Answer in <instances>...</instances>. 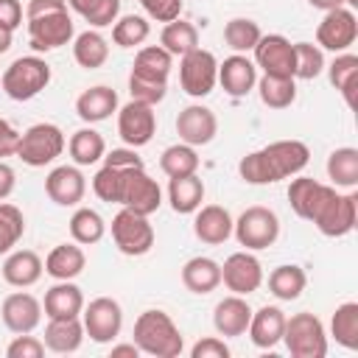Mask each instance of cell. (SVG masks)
Instances as JSON below:
<instances>
[{
	"instance_id": "cell-1",
	"label": "cell",
	"mask_w": 358,
	"mask_h": 358,
	"mask_svg": "<svg viewBox=\"0 0 358 358\" xmlns=\"http://www.w3.org/2000/svg\"><path fill=\"white\" fill-rule=\"evenodd\" d=\"M92 193L140 215H151L162 204V190L137 157V148H112L103 154V165L92 176Z\"/></svg>"
},
{
	"instance_id": "cell-2",
	"label": "cell",
	"mask_w": 358,
	"mask_h": 358,
	"mask_svg": "<svg viewBox=\"0 0 358 358\" xmlns=\"http://www.w3.org/2000/svg\"><path fill=\"white\" fill-rule=\"evenodd\" d=\"M310 159V148L302 140H274L238 162V173L246 185H274L302 173Z\"/></svg>"
},
{
	"instance_id": "cell-3",
	"label": "cell",
	"mask_w": 358,
	"mask_h": 358,
	"mask_svg": "<svg viewBox=\"0 0 358 358\" xmlns=\"http://www.w3.org/2000/svg\"><path fill=\"white\" fill-rule=\"evenodd\" d=\"M173 67V56L162 45H143L134 53V64L129 73V95L131 101H143L157 106L168 95V76Z\"/></svg>"
},
{
	"instance_id": "cell-4",
	"label": "cell",
	"mask_w": 358,
	"mask_h": 358,
	"mask_svg": "<svg viewBox=\"0 0 358 358\" xmlns=\"http://www.w3.org/2000/svg\"><path fill=\"white\" fill-rule=\"evenodd\" d=\"M131 341L137 344V350L143 355H154V358H176L185 350V338L182 330L176 327V322L159 310V308H148L137 316L134 330H131Z\"/></svg>"
},
{
	"instance_id": "cell-5",
	"label": "cell",
	"mask_w": 358,
	"mask_h": 358,
	"mask_svg": "<svg viewBox=\"0 0 358 358\" xmlns=\"http://www.w3.org/2000/svg\"><path fill=\"white\" fill-rule=\"evenodd\" d=\"M48 84H50V64L42 56H20L0 76V90L11 101H31Z\"/></svg>"
},
{
	"instance_id": "cell-6",
	"label": "cell",
	"mask_w": 358,
	"mask_h": 358,
	"mask_svg": "<svg viewBox=\"0 0 358 358\" xmlns=\"http://www.w3.org/2000/svg\"><path fill=\"white\" fill-rule=\"evenodd\" d=\"M282 344L294 358H324L327 355V333L316 313H294L285 319Z\"/></svg>"
},
{
	"instance_id": "cell-7",
	"label": "cell",
	"mask_w": 358,
	"mask_h": 358,
	"mask_svg": "<svg viewBox=\"0 0 358 358\" xmlns=\"http://www.w3.org/2000/svg\"><path fill=\"white\" fill-rule=\"evenodd\" d=\"M64 131L56 123H34L20 134L17 157L31 168H45L64 154Z\"/></svg>"
},
{
	"instance_id": "cell-8",
	"label": "cell",
	"mask_w": 358,
	"mask_h": 358,
	"mask_svg": "<svg viewBox=\"0 0 358 358\" xmlns=\"http://www.w3.org/2000/svg\"><path fill=\"white\" fill-rule=\"evenodd\" d=\"M232 235L235 241L249 249V252H260V249H268L277 243L280 238V218L274 210L263 207V204H255V207H246L238 221L232 224Z\"/></svg>"
},
{
	"instance_id": "cell-9",
	"label": "cell",
	"mask_w": 358,
	"mask_h": 358,
	"mask_svg": "<svg viewBox=\"0 0 358 358\" xmlns=\"http://www.w3.org/2000/svg\"><path fill=\"white\" fill-rule=\"evenodd\" d=\"M355 221H358V196L352 190L338 193V187H333V193L322 201L310 224L324 238H344L355 229Z\"/></svg>"
},
{
	"instance_id": "cell-10",
	"label": "cell",
	"mask_w": 358,
	"mask_h": 358,
	"mask_svg": "<svg viewBox=\"0 0 358 358\" xmlns=\"http://www.w3.org/2000/svg\"><path fill=\"white\" fill-rule=\"evenodd\" d=\"M218 84V59L213 50L201 45L185 56H179V87L190 98H207Z\"/></svg>"
},
{
	"instance_id": "cell-11",
	"label": "cell",
	"mask_w": 358,
	"mask_h": 358,
	"mask_svg": "<svg viewBox=\"0 0 358 358\" xmlns=\"http://www.w3.org/2000/svg\"><path fill=\"white\" fill-rule=\"evenodd\" d=\"M112 241L126 257H143L154 246V227L148 215H140L129 207H123L112 218Z\"/></svg>"
},
{
	"instance_id": "cell-12",
	"label": "cell",
	"mask_w": 358,
	"mask_h": 358,
	"mask_svg": "<svg viewBox=\"0 0 358 358\" xmlns=\"http://www.w3.org/2000/svg\"><path fill=\"white\" fill-rule=\"evenodd\" d=\"M81 324H84V336H90V341L109 344L123 330V308L112 296H95V299H90V305H84Z\"/></svg>"
},
{
	"instance_id": "cell-13",
	"label": "cell",
	"mask_w": 358,
	"mask_h": 358,
	"mask_svg": "<svg viewBox=\"0 0 358 358\" xmlns=\"http://www.w3.org/2000/svg\"><path fill=\"white\" fill-rule=\"evenodd\" d=\"M76 36V25L67 8L50 11V14H39L28 20V42L36 53H48L56 48L70 45Z\"/></svg>"
},
{
	"instance_id": "cell-14",
	"label": "cell",
	"mask_w": 358,
	"mask_h": 358,
	"mask_svg": "<svg viewBox=\"0 0 358 358\" xmlns=\"http://www.w3.org/2000/svg\"><path fill=\"white\" fill-rule=\"evenodd\" d=\"M358 39V17L352 8L338 6L324 11L322 22L316 25V45L322 50H333V53H344L355 45Z\"/></svg>"
},
{
	"instance_id": "cell-15",
	"label": "cell",
	"mask_w": 358,
	"mask_h": 358,
	"mask_svg": "<svg viewBox=\"0 0 358 358\" xmlns=\"http://www.w3.org/2000/svg\"><path fill=\"white\" fill-rule=\"evenodd\" d=\"M157 131V115L154 106L143 101H129L117 106V134L129 148H143L151 143Z\"/></svg>"
},
{
	"instance_id": "cell-16",
	"label": "cell",
	"mask_w": 358,
	"mask_h": 358,
	"mask_svg": "<svg viewBox=\"0 0 358 358\" xmlns=\"http://www.w3.org/2000/svg\"><path fill=\"white\" fill-rule=\"evenodd\" d=\"M221 282L238 294V296H249L263 285V266L260 260L243 249V252H232L224 263H221Z\"/></svg>"
},
{
	"instance_id": "cell-17",
	"label": "cell",
	"mask_w": 358,
	"mask_h": 358,
	"mask_svg": "<svg viewBox=\"0 0 358 358\" xmlns=\"http://www.w3.org/2000/svg\"><path fill=\"white\" fill-rule=\"evenodd\" d=\"M255 67H260L266 76H288L294 78V45L282 34H266L252 48Z\"/></svg>"
},
{
	"instance_id": "cell-18",
	"label": "cell",
	"mask_w": 358,
	"mask_h": 358,
	"mask_svg": "<svg viewBox=\"0 0 358 358\" xmlns=\"http://www.w3.org/2000/svg\"><path fill=\"white\" fill-rule=\"evenodd\" d=\"M176 134H179V143H187L193 148L207 145L218 134V117H215V112L210 106L190 103L176 117Z\"/></svg>"
},
{
	"instance_id": "cell-19",
	"label": "cell",
	"mask_w": 358,
	"mask_h": 358,
	"mask_svg": "<svg viewBox=\"0 0 358 358\" xmlns=\"http://www.w3.org/2000/svg\"><path fill=\"white\" fill-rule=\"evenodd\" d=\"M45 193L59 207H76L84 201L87 179H84L78 165H56L45 176Z\"/></svg>"
},
{
	"instance_id": "cell-20",
	"label": "cell",
	"mask_w": 358,
	"mask_h": 358,
	"mask_svg": "<svg viewBox=\"0 0 358 358\" xmlns=\"http://www.w3.org/2000/svg\"><path fill=\"white\" fill-rule=\"evenodd\" d=\"M0 319L14 336L17 333H34L42 322V302L28 291H14L3 299Z\"/></svg>"
},
{
	"instance_id": "cell-21",
	"label": "cell",
	"mask_w": 358,
	"mask_h": 358,
	"mask_svg": "<svg viewBox=\"0 0 358 358\" xmlns=\"http://www.w3.org/2000/svg\"><path fill=\"white\" fill-rule=\"evenodd\" d=\"M218 84L229 98H243L257 84V67L246 53H232L218 62Z\"/></svg>"
},
{
	"instance_id": "cell-22",
	"label": "cell",
	"mask_w": 358,
	"mask_h": 358,
	"mask_svg": "<svg viewBox=\"0 0 358 358\" xmlns=\"http://www.w3.org/2000/svg\"><path fill=\"white\" fill-rule=\"evenodd\" d=\"M232 215L221 204H201L193 218V235L207 246H221L232 238Z\"/></svg>"
},
{
	"instance_id": "cell-23",
	"label": "cell",
	"mask_w": 358,
	"mask_h": 358,
	"mask_svg": "<svg viewBox=\"0 0 358 358\" xmlns=\"http://www.w3.org/2000/svg\"><path fill=\"white\" fill-rule=\"evenodd\" d=\"M330 193H333V185H324L313 176H299L296 173V179H291V185H288V204L299 218L313 221L316 210L322 207V201Z\"/></svg>"
},
{
	"instance_id": "cell-24",
	"label": "cell",
	"mask_w": 358,
	"mask_h": 358,
	"mask_svg": "<svg viewBox=\"0 0 358 358\" xmlns=\"http://www.w3.org/2000/svg\"><path fill=\"white\" fill-rule=\"evenodd\" d=\"M285 319H288V316H285L282 308H277V305H263V308L252 310V319H249V327H246L252 344H255L257 350H271V347H277V344L282 341Z\"/></svg>"
},
{
	"instance_id": "cell-25",
	"label": "cell",
	"mask_w": 358,
	"mask_h": 358,
	"mask_svg": "<svg viewBox=\"0 0 358 358\" xmlns=\"http://www.w3.org/2000/svg\"><path fill=\"white\" fill-rule=\"evenodd\" d=\"M3 280L11 285V288H31L42 280L45 274V263L36 252L31 249H17V252H8V257L3 260V268H0Z\"/></svg>"
},
{
	"instance_id": "cell-26",
	"label": "cell",
	"mask_w": 358,
	"mask_h": 358,
	"mask_svg": "<svg viewBox=\"0 0 358 358\" xmlns=\"http://www.w3.org/2000/svg\"><path fill=\"white\" fill-rule=\"evenodd\" d=\"M42 310L48 319H73L81 316L84 310V294L73 280H56V285H50L45 291L42 299Z\"/></svg>"
},
{
	"instance_id": "cell-27",
	"label": "cell",
	"mask_w": 358,
	"mask_h": 358,
	"mask_svg": "<svg viewBox=\"0 0 358 358\" xmlns=\"http://www.w3.org/2000/svg\"><path fill=\"white\" fill-rule=\"evenodd\" d=\"M249 319H252V308L243 296L232 294V296H224L215 310H213V327L218 336L224 338H235V336H243L246 327H249Z\"/></svg>"
},
{
	"instance_id": "cell-28",
	"label": "cell",
	"mask_w": 358,
	"mask_h": 358,
	"mask_svg": "<svg viewBox=\"0 0 358 358\" xmlns=\"http://www.w3.org/2000/svg\"><path fill=\"white\" fill-rule=\"evenodd\" d=\"M117 92L106 84H95L90 90H84L78 98H76V115L84 120V123H101L106 117H112L117 112Z\"/></svg>"
},
{
	"instance_id": "cell-29",
	"label": "cell",
	"mask_w": 358,
	"mask_h": 358,
	"mask_svg": "<svg viewBox=\"0 0 358 358\" xmlns=\"http://www.w3.org/2000/svg\"><path fill=\"white\" fill-rule=\"evenodd\" d=\"M182 285L190 294H199V296L213 294L221 285V263L213 260V257H204V255L190 257L182 266Z\"/></svg>"
},
{
	"instance_id": "cell-30",
	"label": "cell",
	"mask_w": 358,
	"mask_h": 358,
	"mask_svg": "<svg viewBox=\"0 0 358 358\" xmlns=\"http://www.w3.org/2000/svg\"><path fill=\"white\" fill-rule=\"evenodd\" d=\"M45 350L56 352V355H70L81 347L84 341V324L81 316L73 319H48L45 324Z\"/></svg>"
},
{
	"instance_id": "cell-31",
	"label": "cell",
	"mask_w": 358,
	"mask_h": 358,
	"mask_svg": "<svg viewBox=\"0 0 358 358\" xmlns=\"http://www.w3.org/2000/svg\"><path fill=\"white\" fill-rule=\"evenodd\" d=\"M87 266V255L81 243H59L45 257V274L53 280H76Z\"/></svg>"
},
{
	"instance_id": "cell-32",
	"label": "cell",
	"mask_w": 358,
	"mask_h": 358,
	"mask_svg": "<svg viewBox=\"0 0 358 358\" xmlns=\"http://www.w3.org/2000/svg\"><path fill=\"white\" fill-rule=\"evenodd\" d=\"M73 59L84 70H98L109 59V42L98 28H87L73 36Z\"/></svg>"
},
{
	"instance_id": "cell-33",
	"label": "cell",
	"mask_w": 358,
	"mask_h": 358,
	"mask_svg": "<svg viewBox=\"0 0 358 358\" xmlns=\"http://www.w3.org/2000/svg\"><path fill=\"white\" fill-rule=\"evenodd\" d=\"M330 84L341 92L344 103L352 109L355 106V90H358V56L355 53H336L330 64H324Z\"/></svg>"
},
{
	"instance_id": "cell-34",
	"label": "cell",
	"mask_w": 358,
	"mask_h": 358,
	"mask_svg": "<svg viewBox=\"0 0 358 358\" xmlns=\"http://www.w3.org/2000/svg\"><path fill=\"white\" fill-rule=\"evenodd\" d=\"M168 201H171V210L179 215L196 213L204 201V182L196 173L168 179Z\"/></svg>"
},
{
	"instance_id": "cell-35",
	"label": "cell",
	"mask_w": 358,
	"mask_h": 358,
	"mask_svg": "<svg viewBox=\"0 0 358 358\" xmlns=\"http://www.w3.org/2000/svg\"><path fill=\"white\" fill-rule=\"evenodd\" d=\"M67 151H70V157H73V162H76L78 168L95 165V162H101L103 154H106V140H103L101 131H95L92 126H84V129H78V131L70 134Z\"/></svg>"
},
{
	"instance_id": "cell-36",
	"label": "cell",
	"mask_w": 358,
	"mask_h": 358,
	"mask_svg": "<svg viewBox=\"0 0 358 358\" xmlns=\"http://www.w3.org/2000/svg\"><path fill=\"white\" fill-rule=\"evenodd\" d=\"M327 179L333 182V187L355 190L358 187V148L341 145V148L330 151V157H327Z\"/></svg>"
},
{
	"instance_id": "cell-37",
	"label": "cell",
	"mask_w": 358,
	"mask_h": 358,
	"mask_svg": "<svg viewBox=\"0 0 358 358\" xmlns=\"http://www.w3.org/2000/svg\"><path fill=\"white\" fill-rule=\"evenodd\" d=\"M308 285V274L302 266H294V263H285V266H277L271 274H268V291L271 296H277L280 302H291V299H299L302 291Z\"/></svg>"
},
{
	"instance_id": "cell-38",
	"label": "cell",
	"mask_w": 358,
	"mask_h": 358,
	"mask_svg": "<svg viewBox=\"0 0 358 358\" xmlns=\"http://www.w3.org/2000/svg\"><path fill=\"white\" fill-rule=\"evenodd\" d=\"M257 95L268 109H288L296 101V78L288 76H260L257 78Z\"/></svg>"
},
{
	"instance_id": "cell-39",
	"label": "cell",
	"mask_w": 358,
	"mask_h": 358,
	"mask_svg": "<svg viewBox=\"0 0 358 358\" xmlns=\"http://www.w3.org/2000/svg\"><path fill=\"white\" fill-rule=\"evenodd\" d=\"M159 45H162L171 56H185V53H190V50L199 48V28H196L193 22L176 17V20L165 22V28H162V34H159Z\"/></svg>"
},
{
	"instance_id": "cell-40",
	"label": "cell",
	"mask_w": 358,
	"mask_h": 358,
	"mask_svg": "<svg viewBox=\"0 0 358 358\" xmlns=\"http://www.w3.org/2000/svg\"><path fill=\"white\" fill-rule=\"evenodd\" d=\"M106 235V221L92 207H78L70 215V238L81 246H92Z\"/></svg>"
},
{
	"instance_id": "cell-41",
	"label": "cell",
	"mask_w": 358,
	"mask_h": 358,
	"mask_svg": "<svg viewBox=\"0 0 358 358\" xmlns=\"http://www.w3.org/2000/svg\"><path fill=\"white\" fill-rule=\"evenodd\" d=\"M330 336L344 350H358V302H341L330 319Z\"/></svg>"
},
{
	"instance_id": "cell-42",
	"label": "cell",
	"mask_w": 358,
	"mask_h": 358,
	"mask_svg": "<svg viewBox=\"0 0 358 358\" xmlns=\"http://www.w3.org/2000/svg\"><path fill=\"white\" fill-rule=\"evenodd\" d=\"M159 168L168 179H176V176H190L199 171V154L193 145L187 143H173L162 151L159 157Z\"/></svg>"
},
{
	"instance_id": "cell-43",
	"label": "cell",
	"mask_w": 358,
	"mask_h": 358,
	"mask_svg": "<svg viewBox=\"0 0 358 358\" xmlns=\"http://www.w3.org/2000/svg\"><path fill=\"white\" fill-rule=\"evenodd\" d=\"M67 6L92 28H106L120 17V0H67Z\"/></svg>"
},
{
	"instance_id": "cell-44",
	"label": "cell",
	"mask_w": 358,
	"mask_h": 358,
	"mask_svg": "<svg viewBox=\"0 0 358 358\" xmlns=\"http://www.w3.org/2000/svg\"><path fill=\"white\" fill-rule=\"evenodd\" d=\"M148 34H151V25L140 14H126L112 22V42L117 48H143Z\"/></svg>"
},
{
	"instance_id": "cell-45",
	"label": "cell",
	"mask_w": 358,
	"mask_h": 358,
	"mask_svg": "<svg viewBox=\"0 0 358 358\" xmlns=\"http://www.w3.org/2000/svg\"><path fill=\"white\" fill-rule=\"evenodd\" d=\"M260 36H263L260 25H257L255 20H249V17H232V20L224 25V42H227V48H232L235 53H249V50L257 45Z\"/></svg>"
},
{
	"instance_id": "cell-46",
	"label": "cell",
	"mask_w": 358,
	"mask_h": 358,
	"mask_svg": "<svg viewBox=\"0 0 358 358\" xmlns=\"http://www.w3.org/2000/svg\"><path fill=\"white\" fill-rule=\"evenodd\" d=\"M324 73V50L313 42H294V78L313 81Z\"/></svg>"
},
{
	"instance_id": "cell-47",
	"label": "cell",
	"mask_w": 358,
	"mask_h": 358,
	"mask_svg": "<svg viewBox=\"0 0 358 358\" xmlns=\"http://www.w3.org/2000/svg\"><path fill=\"white\" fill-rule=\"evenodd\" d=\"M25 235V215L17 204L0 201V255H8Z\"/></svg>"
},
{
	"instance_id": "cell-48",
	"label": "cell",
	"mask_w": 358,
	"mask_h": 358,
	"mask_svg": "<svg viewBox=\"0 0 358 358\" xmlns=\"http://www.w3.org/2000/svg\"><path fill=\"white\" fill-rule=\"evenodd\" d=\"M42 355H45V341L31 333H17L6 347V358H42Z\"/></svg>"
},
{
	"instance_id": "cell-49",
	"label": "cell",
	"mask_w": 358,
	"mask_h": 358,
	"mask_svg": "<svg viewBox=\"0 0 358 358\" xmlns=\"http://www.w3.org/2000/svg\"><path fill=\"white\" fill-rule=\"evenodd\" d=\"M140 6L145 8V14L157 22H171L182 14V0H140Z\"/></svg>"
},
{
	"instance_id": "cell-50",
	"label": "cell",
	"mask_w": 358,
	"mask_h": 358,
	"mask_svg": "<svg viewBox=\"0 0 358 358\" xmlns=\"http://www.w3.org/2000/svg\"><path fill=\"white\" fill-rule=\"evenodd\" d=\"M190 358H229V347L218 336H204L190 347Z\"/></svg>"
},
{
	"instance_id": "cell-51",
	"label": "cell",
	"mask_w": 358,
	"mask_h": 358,
	"mask_svg": "<svg viewBox=\"0 0 358 358\" xmlns=\"http://www.w3.org/2000/svg\"><path fill=\"white\" fill-rule=\"evenodd\" d=\"M17 145H20V131L6 117H0V159L17 157Z\"/></svg>"
},
{
	"instance_id": "cell-52",
	"label": "cell",
	"mask_w": 358,
	"mask_h": 358,
	"mask_svg": "<svg viewBox=\"0 0 358 358\" xmlns=\"http://www.w3.org/2000/svg\"><path fill=\"white\" fill-rule=\"evenodd\" d=\"M0 25L20 28L22 25V3L20 0H0Z\"/></svg>"
},
{
	"instance_id": "cell-53",
	"label": "cell",
	"mask_w": 358,
	"mask_h": 358,
	"mask_svg": "<svg viewBox=\"0 0 358 358\" xmlns=\"http://www.w3.org/2000/svg\"><path fill=\"white\" fill-rule=\"evenodd\" d=\"M59 8H67V0H28L25 3V20L39 17V14H50Z\"/></svg>"
},
{
	"instance_id": "cell-54",
	"label": "cell",
	"mask_w": 358,
	"mask_h": 358,
	"mask_svg": "<svg viewBox=\"0 0 358 358\" xmlns=\"http://www.w3.org/2000/svg\"><path fill=\"white\" fill-rule=\"evenodd\" d=\"M14 187H17V173H14V168L0 159V201H6V199L14 193Z\"/></svg>"
},
{
	"instance_id": "cell-55",
	"label": "cell",
	"mask_w": 358,
	"mask_h": 358,
	"mask_svg": "<svg viewBox=\"0 0 358 358\" xmlns=\"http://www.w3.org/2000/svg\"><path fill=\"white\" fill-rule=\"evenodd\" d=\"M137 355H140V350L134 341L131 344H112V358H137Z\"/></svg>"
},
{
	"instance_id": "cell-56",
	"label": "cell",
	"mask_w": 358,
	"mask_h": 358,
	"mask_svg": "<svg viewBox=\"0 0 358 358\" xmlns=\"http://www.w3.org/2000/svg\"><path fill=\"white\" fill-rule=\"evenodd\" d=\"M313 8L319 11H330V8H338V6H347V0H308Z\"/></svg>"
},
{
	"instance_id": "cell-57",
	"label": "cell",
	"mask_w": 358,
	"mask_h": 358,
	"mask_svg": "<svg viewBox=\"0 0 358 358\" xmlns=\"http://www.w3.org/2000/svg\"><path fill=\"white\" fill-rule=\"evenodd\" d=\"M11 39H14V31L6 28V25H0V53H6L11 48Z\"/></svg>"
},
{
	"instance_id": "cell-58",
	"label": "cell",
	"mask_w": 358,
	"mask_h": 358,
	"mask_svg": "<svg viewBox=\"0 0 358 358\" xmlns=\"http://www.w3.org/2000/svg\"><path fill=\"white\" fill-rule=\"evenodd\" d=\"M347 8H352V11H355V8H358V0H347Z\"/></svg>"
},
{
	"instance_id": "cell-59",
	"label": "cell",
	"mask_w": 358,
	"mask_h": 358,
	"mask_svg": "<svg viewBox=\"0 0 358 358\" xmlns=\"http://www.w3.org/2000/svg\"><path fill=\"white\" fill-rule=\"evenodd\" d=\"M0 76H3V73H0Z\"/></svg>"
}]
</instances>
